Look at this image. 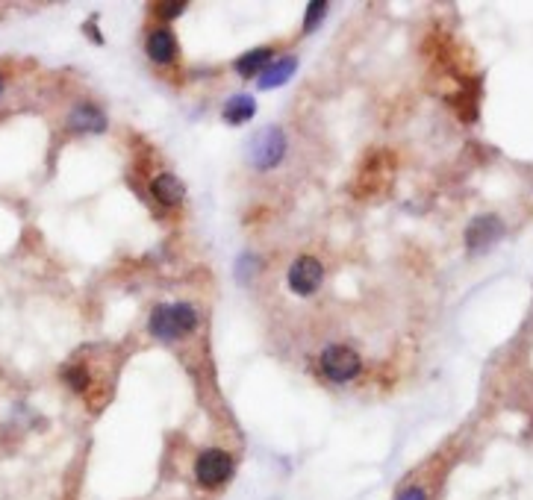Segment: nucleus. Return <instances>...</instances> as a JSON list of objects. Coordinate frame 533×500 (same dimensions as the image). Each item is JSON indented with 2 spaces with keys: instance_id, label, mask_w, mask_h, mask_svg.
I'll list each match as a JSON object with an SVG mask.
<instances>
[{
  "instance_id": "nucleus-1",
  "label": "nucleus",
  "mask_w": 533,
  "mask_h": 500,
  "mask_svg": "<svg viewBox=\"0 0 533 500\" xmlns=\"http://www.w3.org/2000/svg\"><path fill=\"white\" fill-rule=\"evenodd\" d=\"M236 474V459L224 448H204L195 462H192V477L204 492H218L224 489Z\"/></svg>"
},
{
  "instance_id": "nucleus-2",
  "label": "nucleus",
  "mask_w": 533,
  "mask_h": 500,
  "mask_svg": "<svg viewBox=\"0 0 533 500\" xmlns=\"http://www.w3.org/2000/svg\"><path fill=\"white\" fill-rule=\"evenodd\" d=\"M286 148H289V142H286V133L280 127H263L248 142V162L257 171H271V168H277L283 162Z\"/></svg>"
},
{
  "instance_id": "nucleus-3",
  "label": "nucleus",
  "mask_w": 533,
  "mask_h": 500,
  "mask_svg": "<svg viewBox=\"0 0 533 500\" xmlns=\"http://www.w3.org/2000/svg\"><path fill=\"white\" fill-rule=\"evenodd\" d=\"M360 371H363V359L351 345H330L321 353V374L336 386L357 380Z\"/></svg>"
},
{
  "instance_id": "nucleus-4",
  "label": "nucleus",
  "mask_w": 533,
  "mask_h": 500,
  "mask_svg": "<svg viewBox=\"0 0 533 500\" xmlns=\"http://www.w3.org/2000/svg\"><path fill=\"white\" fill-rule=\"evenodd\" d=\"M286 283L298 298H313L324 283V265L316 256L304 253V256L292 259V265L286 271Z\"/></svg>"
},
{
  "instance_id": "nucleus-5",
  "label": "nucleus",
  "mask_w": 533,
  "mask_h": 500,
  "mask_svg": "<svg viewBox=\"0 0 533 500\" xmlns=\"http://www.w3.org/2000/svg\"><path fill=\"white\" fill-rule=\"evenodd\" d=\"M504 236V221L498 215H478L469 227H466V248L472 253L495 248Z\"/></svg>"
},
{
  "instance_id": "nucleus-6",
  "label": "nucleus",
  "mask_w": 533,
  "mask_h": 500,
  "mask_svg": "<svg viewBox=\"0 0 533 500\" xmlns=\"http://www.w3.org/2000/svg\"><path fill=\"white\" fill-rule=\"evenodd\" d=\"M68 130L71 133H89V136H101L107 130V115L95 106V103H80L71 109L68 115Z\"/></svg>"
},
{
  "instance_id": "nucleus-7",
  "label": "nucleus",
  "mask_w": 533,
  "mask_h": 500,
  "mask_svg": "<svg viewBox=\"0 0 533 500\" xmlns=\"http://www.w3.org/2000/svg\"><path fill=\"white\" fill-rule=\"evenodd\" d=\"M145 53L154 65H171L177 59V36L168 27L151 30L148 42H145Z\"/></svg>"
},
{
  "instance_id": "nucleus-8",
  "label": "nucleus",
  "mask_w": 533,
  "mask_h": 500,
  "mask_svg": "<svg viewBox=\"0 0 533 500\" xmlns=\"http://www.w3.org/2000/svg\"><path fill=\"white\" fill-rule=\"evenodd\" d=\"M295 71H298V56H292V53H286V56H274L271 62H268V68L257 77L260 80V89H280V86H286L292 77H295Z\"/></svg>"
},
{
  "instance_id": "nucleus-9",
  "label": "nucleus",
  "mask_w": 533,
  "mask_h": 500,
  "mask_svg": "<svg viewBox=\"0 0 533 500\" xmlns=\"http://www.w3.org/2000/svg\"><path fill=\"white\" fill-rule=\"evenodd\" d=\"M148 330H151V336H154V339L168 342V345L183 339V333H180V327H177V321H174L171 303H160V306H154V309H151V318H148Z\"/></svg>"
},
{
  "instance_id": "nucleus-10",
  "label": "nucleus",
  "mask_w": 533,
  "mask_h": 500,
  "mask_svg": "<svg viewBox=\"0 0 533 500\" xmlns=\"http://www.w3.org/2000/svg\"><path fill=\"white\" fill-rule=\"evenodd\" d=\"M151 195H154L157 203H162V206H180V203L186 200V186H183V180H180L177 174L162 171V174H157V177L151 180Z\"/></svg>"
},
{
  "instance_id": "nucleus-11",
  "label": "nucleus",
  "mask_w": 533,
  "mask_h": 500,
  "mask_svg": "<svg viewBox=\"0 0 533 500\" xmlns=\"http://www.w3.org/2000/svg\"><path fill=\"white\" fill-rule=\"evenodd\" d=\"M271 59H274V50L271 48H254L248 50V53H242V56L233 62V68H236V74H239L242 80H251V77H260V74L266 71Z\"/></svg>"
},
{
  "instance_id": "nucleus-12",
  "label": "nucleus",
  "mask_w": 533,
  "mask_h": 500,
  "mask_svg": "<svg viewBox=\"0 0 533 500\" xmlns=\"http://www.w3.org/2000/svg\"><path fill=\"white\" fill-rule=\"evenodd\" d=\"M257 112V100L251 95H233V98L224 103V121L227 124H248Z\"/></svg>"
},
{
  "instance_id": "nucleus-13",
  "label": "nucleus",
  "mask_w": 533,
  "mask_h": 500,
  "mask_svg": "<svg viewBox=\"0 0 533 500\" xmlns=\"http://www.w3.org/2000/svg\"><path fill=\"white\" fill-rule=\"evenodd\" d=\"M62 377H65V383H68L77 395H86V392H89L92 377H89V368H86V365H68V368L62 371Z\"/></svg>"
},
{
  "instance_id": "nucleus-14",
  "label": "nucleus",
  "mask_w": 533,
  "mask_h": 500,
  "mask_svg": "<svg viewBox=\"0 0 533 500\" xmlns=\"http://www.w3.org/2000/svg\"><path fill=\"white\" fill-rule=\"evenodd\" d=\"M324 12H327V3H324V0H316V3H310V6H307V18H304V30H307V33L319 27V21L324 18Z\"/></svg>"
},
{
  "instance_id": "nucleus-15",
  "label": "nucleus",
  "mask_w": 533,
  "mask_h": 500,
  "mask_svg": "<svg viewBox=\"0 0 533 500\" xmlns=\"http://www.w3.org/2000/svg\"><path fill=\"white\" fill-rule=\"evenodd\" d=\"M395 500H430V495H427L425 486H419V483H410V486H404V489L395 495Z\"/></svg>"
},
{
  "instance_id": "nucleus-16",
  "label": "nucleus",
  "mask_w": 533,
  "mask_h": 500,
  "mask_svg": "<svg viewBox=\"0 0 533 500\" xmlns=\"http://www.w3.org/2000/svg\"><path fill=\"white\" fill-rule=\"evenodd\" d=\"M154 12H160V18L171 21V18H180L186 12V3H157Z\"/></svg>"
},
{
  "instance_id": "nucleus-17",
  "label": "nucleus",
  "mask_w": 533,
  "mask_h": 500,
  "mask_svg": "<svg viewBox=\"0 0 533 500\" xmlns=\"http://www.w3.org/2000/svg\"><path fill=\"white\" fill-rule=\"evenodd\" d=\"M3 89H6V77H3V71H0V95H3Z\"/></svg>"
}]
</instances>
